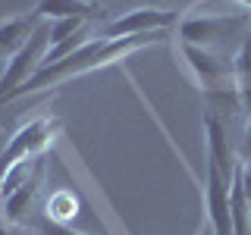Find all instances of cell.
I'll use <instances>...</instances> for the list:
<instances>
[{
	"instance_id": "6da1fadb",
	"label": "cell",
	"mask_w": 251,
	"mask_h": 235,
	"mask_svg": "<svg viewBox=\"0 0 251 235\" xmlns=\"http://www.w3.org/2000/svg\"><path fill=\"white\" fill-rule=\"evenodd\" d=\"M173 31H148V35H129V38H116V41H107V38H94L85 47H78L75 53H69L66 60H57V63H47V66L38 72L35 78H28L22 88H16L6 100H16L22 94H31V91H44L50 85H60L73 75H85V72H94L100 66H110L116 60H126L129 53L141 50L148 44H160L167 41Z\"/></svg>"
},
{
	"instance_id": "7a4b0ae2",
	"label": "cell",
	"mask_w": 251,
	"mask_h": 235,
	"mask_svg": "<svg viewBox=\"0 0 251 235\" xmlns=\"http://www.w3.org/2000/svg\"><path fill=\"white\" fill-rule=\"evenodd\" d=\"M248 28H251V10L242 13H195L185 16L179 22L176 35L179 41L195 44V47H210L220 41H229V38H239V41H248Z\"/></svg>"
},
{
	"instance_id": "3957f363",
	"label": "cell",
	"mask_w": 251,
	"mask_h": 235,
	"mask_svg": "<svg viewBox=\"0 0 251 235\" xmlns=\"http://www.w3.org/2000/svg\"><path fill=\"white\" fill-rule=\"evenodd\" d=\"M179 57H182V66L188 69L192 82L201 88V94L235 88V57H229V53L179 41Z\"/></svg>"
},
{
	"instance_id": "277c9868",
	"label": "cell",
	"mask_w": 251,
	"mask_h": 235,
	"mask_svg": "<svg viewBox=\"0 0 251 235\" xmlns=\"http://www.w3.org/2000/svg\"><path fill=\"white\" fill-rule=\"evenodd\" d=\"M47 53H50V22H41L38 31L28 38V44L6 63V72L0 75V104H6V97L16 88H22L28 78L41 72L47 66Z\"/></svg>"
},
{
	"instance_id": "5b68a950",
	"label": "cell",
	"mask_w": 251,
	"mask_h": 235,
	"mask_svg": "<svg viewBox=\"0 0 251 235\" xmlns=\"http://www.w3.org/2000/svg\"><path fill=\"white\" fill-rule=\"evenodd\" d=\"M60 129L57 119H28L16 135H10V144L0 154V176L19 160H28V157H41L47 151V144L53 141V132Z\"/></svg>"
},
{
	"instance_id": "8992f818",
	"label": "cell",
	"mask_w": 251,
	"mask_h": 235,
	"mask_svg": "<svg viewBox=\"0 0 251 235\" xmlns=\"http://www.w3.org/2000/svg\"><path fill=\"white\" fill-rule=\"evenodd\" d=\"M204 132H207V160H210V166H214L226 182H232L235 169L242 166L235 135L229 132V125L214 113H204Z\"/></svg>"
},
{
	"instance_id": "52a82bcc",
	"label": "cell",
	"mask_w": 251,
	"mask_h": 235,
	"mask_svg": "<svg viewBox=\"0 0 251 235\" xmlns=\"http://www.w3.org/2000/svg\"><path fill=\"white\" fill-rule=\"evenodd\" d=\"M179 22L176 10H154V6H138V10L113 19L104 28L107 41H116V38H129V35H148V31H173V25Z\"/></svg>"
},
{
	"instance_id": "ba28073f",
	"label": "cell",
	"mask_w": 251,
	"mask_h": 235,
	"mask_svg": "<svg viewBox=\"0 0 251 235\" xmlns=\"http://www.w3.org/2000/svg\"><path fill=\"white\" fill-rule=\"evenodd\" d=\"M229 185L207 163V216L214 235H232V210H229Z\"/></svg>"
},
{
	"instance_id": "9c48e42d",
	"label": "cell",
	"mask_w": 251,
	"mask_h": 235,
	"mask_svg": "<svg viewBox=\"0 0 251 235\" xmlns=\"http://www.w3.org/2000/svg\"><path fill=\"white\" fill-rule=\"evenodd\" d=\"M47 19H41L35 10L31 13H22V16H13V19H3L0 22V60L10 63L22 47L28 44V38L38 31V25Z\"/></svg>"
},
{
	"instance_id": "30bf717a",
	"label": "cell",
	"mask_w": 251,
	"mask_h": 235,
	"mask_svg": "<svg viewBox=\"0 0 251 235\" xmlns=\"http://www.w3.org/2000/svg\"><path fill=\"white\" fill-rule=\"evenodd\" d=\"M35 13L41 19L57 22V19H75V16L78 19H98L104 10L98 3H88V0H38Z\"/></svg>"
},
{
	"instance_id": "8fae6325",
	"label": "cell",
	"mask_w": 251,
	"mask_h": 235,
	"mask_svg": "<svg viewBox=\"0 0 251 235\" xmlns=\"http://www.w3.org/2000/svg\"><path fill=\"white\" fill-rule=\"evenodd\" d=\"M41 182H44V169L38 172L31 182H25L22 188H16L10 198H3V219H6L10 226H13V223H22V219L28 216V210L35 207L38 191H41Z\"/></svg>"
},
{
	"instance_id": "7c38bea8",
	"label": "cell",
	"mask_w": 251,
	"mask_h": 235,
	"mask_svg": "<svg viewBox=\"0 0 251 235\" xmlns=\"http://www.w3.org/2000/svg\"><path fill=\"white\" fill-rule=\"evenodd\" d=\"M229 210H232V235H251V198L245 194L242 169H235L229 185Z\"/></svg>"
},
{
	"instance_id": "4fadbf2b",
	"label": "cell",
	"mask_w": 251,
	"mask_h": 235,
	"mask_svg": "<svg viewBox=\"0 0 251 235\" xmlns=\"http://www.w3.org/2000/svg\"><path fill=\"white\" fill-rule=\"evenodd\" d=\"M235 91H239L245 116L251 119V38L242 41L235 50Z\"/></svg>"
},
{
	"instance_id": "5bb4252c",
	"label": "cell",
	"mask_w": 251,
	"mask_h": 235,
	"mask_svg": "<svg viewBox=\"0 0 251 235\" xmlns=\"http://www.w3.org/2000/svg\"><path fill=\"white\" fill-rule=\"evenodd\" d=\"M91 19H57V22H50V47H57L60 41H66V38H73L78 28H85Z\"/></svg>"
},
{
	"instance_id": "9a60e30c",
	"label": "cell",
	"mask_w": 251,
	"mask_h": 235,
	"mask_svg": "<svg viewBox=\"0 0 251 235\" xmlns=\"http://www.w3.org/2000/svg\"><path fill=\"white\" fill-rule=\"evenodd\" d=\"M35 235H82V232H75V229H69V226H63V223H53V219H38L35 223Z\"/></svg>"
},
{
	"instance_id": "2e32d148",
	"label": "cell",
	"mask_w": 251,
	"mask_h": 235,
	"mask_svg": "<svg viewBox=\"0 0 251 235\" xmlns=\"http://www.w3.org/2000/svg\"><path fill=\"white\" fill-rule=\"evenodd\" d=\"M0 235H13V229H10V226H3V223H0Z\"/></svg>"
},
{
	"instance_id": "e0dca14e",
	"label": "cell",
	"mask_w": 251,
	"mask_h": 235,
	"mask_svg": "<svg viewBox=\"0 0 251 235\" xmlns=\"http://www.w3.org/2000/svg\"><path fill=\"white\" fill-rule=\"evenodd\" d=\"M235 3H242V6H245V10H251V0H235Z\"/></svg>"
},
{
	"instance_id": "ac0fdd59",
	"label": "cell",
	"mask_w": 251,
	"mask_h": 235,
	"mask_svg": "<svg viewBox=\"0 0 251 235\" xmlns=\"http://www.w3.org/2000/svg\"><path fill=\"white\" fill-rule=\"evenodd\" d=\"M0 182H3V176H0ZM0 201H3V194H0Z\"/></svg>"
}]
</instances>
